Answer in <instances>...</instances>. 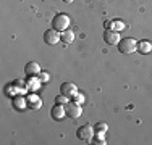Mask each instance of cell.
<instances>
[{
  "label": "cell",
  "instance_id": "6da1fadb",
  "mask_svg": "<svg viewBox=\"0 0 152 145\" xmlns=\"http://www.w3.org/2000/svg\"><path fill=\"white\" fill-rule=\"evenodd\" d=\"M136 50H137V42L133 37L120 39V42H118V52L125 53V55H131Z\"/></svg>",
  "mask_w": 152,
  "mask_h": 145
},
{
  "label": "cell",
  "instance_id": "7a4b0ae2",
  "mask_svg": "<svg viewBox=\"0 0 152 145\" xmlns=\"http://www.w3.org/2000/svg\"><path fill=\"white\" fill-rule=\"evenodd\" d=\"M70 26V18L66 16L65 13H57L52 20V28L58 32H63L65 29H68Z\"/></svg>",
  "mask_w": 152,
  "mask_h": 145
},
{
  "label": "cell",
  "instance_id": "3957f363",
  "mask_svg": "<svg viewBox=\"0 0 152 145\" xmlns=\"http://www.w3.org/2000/svg\"><path fill=\"white\" fill-rule=\"evenodd\" d=\"M94 128H91L89 124H84L81 126V128H78V130H76V137H78L79 140H83V142H91L92 137H94Z\"/></svg>",
  "mask_w": 152,
  "mask_h": 145
},
{
  "label": "cell",
  "instance_id": "277c9868",
  "mask_svg": "<svg viewBox=\"0 0 152 145\" xmlns=\"http://www.w3.org/2000/svg\"><path fill=\"white\" fill-rule=\"evenodd\" d=\"M61 41V32L55 31V29H47L44 32V42L47 45H55V44H58Z\"/></svg>",
  "mask_w": 152,
  "mask_h": 145
},
{
  "label": "cell",
  "instance_id": "5b68a950",
  "mask_svg": "<svg viewBox=\"0 0 152 145\" xmlns=\"http://www.w3.org/2000/svg\"><path fill=\"white\" fill-rule=\"evenodd\" d=\"M65 108H66V116H70V118H73V119H78L79 116H81L83 113V108H81V105L79 103H76V102H68L66 105H65Z\"/></svg>",
  "mask_w": 152,
  "mask_h": 145
},
{
  "label": "cell",
  "instance_id": "8992f818",
  "mask_svg": "<svg viewBox=\"0 0 152 145\" xmlns=\"http://www.w3.org/2000/svg\"><path fill=\"white\" fill-rule=\"evenodd\" d=\"M60 92L63 94V95H66L68 99H73L79 90H78V87H76L75 82H63V84L60 86Z\"/></svg>",
  "mask_w": 152,
  "mask_h": 145
},
{
  "label": "cell",
  "instance_id": "52a82bcc",
  "mask_svg": "<svg viewBox=\"0 0 152 145\" xmlns=\"http://www.w3.org/2000/svg\"><path fill=\"white\" fill-rule=\"evenodd\" d=\"M104 41H105V44H108V45H118V42H120V34H118V31L107 29V31L104 32Z\"/></svg>",
  "mask_w": 152,
  "mask_h": 145
},
{
  "label": "cell",
  "instance_id": "ba28073f",
  "mask_svg": "<svg viewBox=\"0 0 152 145\" xmlns=\"http://www.w3.org/2000/svg\"><path fill=\"white\" fill-rule=\"evenodd\" d=\"M24 74H26L28 78H36V76H39L41 74V66H39V63L29 61V63L24 66Z\"/></svg>",
  "mask_w": 152,
  "mask_h": 145
},
{
  "label": "cell",
  "instance_id": "9c48e42d",
  "mask_svg": "<svg viewBox=\"0 0 152 145\" xmlns=\"http://www.w3.org/2000/svg\"><path fill=\"white\" fill-rule=\"evenodd\" d=\"M50 115H52V118L55 119V121H61L63 118H66V108H65V105L57 103L55 107L50 110Z\"/></svg>",
  "mask_w": 152,
  "mask_h": 145
},
{
  "label": "cell",
  "instance_id": "30bf717a",
  "mask_svg": "<svg viewBox=\"0 0 152 145\" xmlns=\"http://www.w3.org/2000/svg\"><path fill=\"white\" fill-rule=\"evenodd\" d=\"M137 52L142 53V55L151 53L152 52V44L149 41H139V42H137Z\"/></svg>",
  "mask_w": 152,
  "mask_h": 145
},
{
  "label": "cell",
  "instance_id": "8fae6325",
  "mask_svg": "<svg viewBox=\"0 0 152 145\" xmlns=\"http://www.w3.org/2000/svg\"><path fill=\"white\" fill-rule=\"evenodd\" d=\"M61 41L65 44H71L75 41V32L71 31V29H65V31L61 32Z\"/></svg>",
  "mask_w": 152,
  "mask_h": 145
},
{
  "label": "cell",
  "instance_id": "7c38bea8",
  "mask_svg": "<svg viewBox=\"0 0 152 145\" xmlns=\"http://www.w3.org/2000/svg\"><path fill=\"white\" fill-rule=\"evenodd\" d=\"M41 107H42V102L39 97H31L28 100V108H31V110H39Z\"/></svg>",
  "mask_w": 152,
  "mask_h": 145
},
{
  "label": "cell",
  "instance_id": "4fadbf2b",
  "mask_svg": "<svg viewBox=\"0 0 152 145\" xmlns=\"http://www.w3.org/2000/svg\"><path fill=\"white\" fill-rule=\"evenodd\" d=\"M105 28L108 29H113V31H121V29H125V23L123 21H112V23H105Z\"/></svg>",
  "mask_w": 152,
  "mask_h": 145
},
{
  "label": "cell",
  "instance_id": "5bb4252c",
  "mask_svg": "<svg viewBox=\"0 0 152 145\" xmlns=\"http://www.w3.org/2000/svg\"><path fill=\"white\" fill-rule=\"evenodd\" d=\"M13 102H15V103H13V107H15L16 110H24V108L28 107V102L24 100L23 97H16Z\"/></svg>",
  "mask_w": 152,
  "mask_h": 145
},
{
  "label": "cell",
  "instance_id": "9a60e30c",
  "mask_svg": "<svg viewBox=\"0 0 152 145\" xmlns=\"http://www.w3.org/2000/svg\"><path fill=\"white\" fill-rule=\"evenodd\" d=\"M68 102H70V99H68L66 95H63V94H58V95L55 97V103H58V105H66Z\"/></svg>",
  "mask_w": 152,
  "mask_h": 145
},
{
  "label": "cell",
  "instance_id": "2e32d148",
  "mask_svg": "<svg viewBox=\"0 0 152 145\" xmlns=\"http://www.w3.org/2000/svg\"><path fill=\"white\" fill-rule=\"evenodd\" d=\"M107 129H108V126L105 124V123H97V124L94 126V130H96L97 134H104Z\"/></svg>",
  "mask_w": 152,
  "mask_h": 145
},
{
  "label": "cell",
  "instance_id": "e0dca14e",
  "mask_svg": "<svg viewBox=\"0 0 152 145\" xmlns=\"http://www.w3.org/2000/svg\"><path fill=\"white\" fill-rule=\"evenodd\" d=\"M73 100L76 102V103H79V105H81V103H84V95H83L81 92H78V94H76V95L73 97Z\"/></svg>",
  "mask_w": 152,
  "mask_h": 145
},
{
  "label": "cell",
  "instance_id": "ac0fdd59",
  "mask_svg": "<svg viewBox=\"0 0 152 145\" xmlns=\"http://www.w3.org/2000/svg\"><path fill=\"white\" fill-rule=\"evenodd\" d=\"M92 144H97V145H105L107 142H105V140H104V139H102V137H97V139H96V140H94V142H92Z\"/></svg>",
  "mask_w": 152,
  "mask_h": 145
},
{
  "label": "cell",
  "instance_id": "d6986e66",
  "mask_svg": "<svg viewBox=\"0 0 152 145\" xmlns=\"http://www.w3.org/2000/svg\"><path fill=\"white\" fill-rule=\"evenodd\" d=\"M49 79H50V76H49V74H42V72H41V81H42V82L49 81Z\"/></svg>",
  "mask_w": 152,
  "mask_h": 145
},
{
  "label": "cell",
  "instance_id": "ffe728a7",
  "mask_svg": "<svg viewBox=\"0 0 152 145\" xmlns=\"http://www.w3.org/2000/svg\"><path fill=\"white\" fill-rule=\"evenodd\" d=\"M65 3H71V2H75V0H63Z\"/></svg>",
  "mask_w": 152,
  "mask_h": 145
}]
</instances>
